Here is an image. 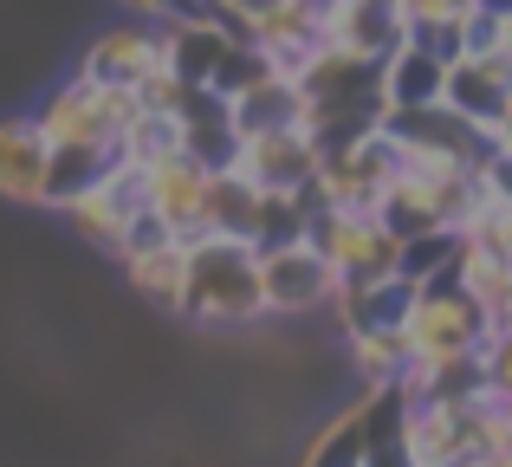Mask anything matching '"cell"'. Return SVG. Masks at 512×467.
Listing matches in <instances>:
<instances>
[{"label":"cell","instance_id":"1","mask_svg":"<svg viewBox=\"0 0 512 467\" xmlns=\"http://www.w3.org/2000/svg\"><path fill=\"white\" fill-rule=\"evenodd\" d=\"M175 312L195 318L208 331H234L266 318L260 305V266H253L247 240H188V279H182V299Z\"/></svg>","mask_w":512,"mask_h":467},{"label":"cell","instance_id":"2","mask_svg":"<svg viewBox=\"0 0 512 467\" xmlns=\"http://www.w3.org/2000/svg\"><path fill=\"white\" fill-rule=\"evenodd\" d=\"M487 312L448 279L415 286V305L402 318V344H409V370H448V364H474V351L487 344Z\"/></svg>","mask_w":512,"mask_h":467},{"label":"cell","instance_id":"3","mask_svg":"<svg viewBox=\"0 0 512 467\" xmlns=\"http://www.w3.org/2000/svg\"><path fill=\"white\" fill-rule=\"evenodd\" d=\"M130 117H137V98H130V91L91 85L85 72H72L65 85H52L46 98H39L33 124L46 130L52 150H104V156H117V137H124Z\"/></svg>","mask_w":512,"mask_h":467},{"label":"cell","instance_id":"4","mask_svg":"<svg viewBox=\"0 0 512 467\" xmlns=\"http://www.w3.org/2000/svg\"><path fill=\"white\" fill-rule=\"evenodd\" d=\"M305 240L325 253V266L338 273V286H370V279H389V273H396V253H402V240L389 234L376 215H338V208H312Z\"/></svg>","mask_w":512,"mask_h":467},{"label":"cell","instance_id":"5","mask_svg":"<svg viewBox=\"0 0 512 467\" xmlns=\"http://www.w3.org/2000/svg\"><path fill=\"white\" fill-rule=\"evenodd\" d=\"M253 266H260V305L266 318H299L331 305L338 292V273L325 266V253L312 240H279V247H253Z\"/></svg>","mask_w":512,"mask_h":467},{"label":"cell","instance_id":"6","mask_svg":"<svg viewBox=\"0 0 512 467\" xmlns=\"http://www.w3.org/2000/svg\"><path fill=\"white\" fill-rule=\"evenodd\" d=\"M143 208H150V182H143V169L124 163V156H111V169H104L85 195H72L59 215L72 221L78 240H91L98 253H117V247H124V228L143 215Z\"/></svg>","mask_w":512,"mask_h":467},{"label":"cell","instance_id":"7","mask_svg":"<svg viewBox=\"0 0 512 467\" xmlns=\"http://www.w3.org/2000/svg\"><path fill=\"white\" fill-rule=\"evenodd\" d=\"M234 176L253 182L260 195H305V189H312V176H318L312 130H260V137H240Z\"/></svg>","mask_w":512,"mask_h":467},{"label":"cell","instance_id":"8","mask_svg":"<svg viewBox=\"0 0 512 467\" xmlns=\"http://www.w3.org/2000/svg\"><path fill=\"white\" fill-rule=\"evenodd\" d=\"M78 72H85L91 85L137 91L143 78L169 72V65H163V26H150V20H130V26H111V33H98L85 52H78Z\"/></svg>","mask_w":512,"mask_h":467},{"label":"cell","instance_id":"9","mask_svg":"<svg viewBox=\"0 0 512 467\" xmlns=\"http://www.w3.org/2000/svg\"><path fill=\"white\" fill-rule=\"evenodd\" d=\"M441 104L493 137L500 117L512 111V59H506V52H487V59H454L448 78H441Z\"/></svg>","mask_w":512,"mask_h":467},{"label":"cell","instance_id":"10","mask_svg":"<svg viewBox=\"0 0 512 467\" xmlns=\"http://www.w3.org/2000/svg\"><path fill=\"white\" fill-rule=\"evenodd\" d=\"M325 46L344 59L383 65L396 46H409V20H402V0H338L325 26Z\"/></svg>","mask_w":512,"mask_h":467},{"label":"cell","instance_id":"11","mask_svg":"<svg viewBox=\"0 0 512 467\" xmlns=\"http://www.w3.org/2000/svg\"><path fill=\"white\" fill-rule=\"evenodd\" d=\"M52 182V143L33 117H0V202L46 208Z\"/></svg>","mask_w":512,"mask_h":467},{"label":"cell","instance_id":"12","mask_svg":"<svg viewBox=\"0 0 512 467\" xmlns=\"http://www.w3.org/2000/svg\"><path fill=\"white\" fill-rule=\"evenodd\" d=\"M143 182H150V215L163 221V228L182 240H201V195H208V169H195L188 156H169V163L143 169Z\"/></svg>","mask_w":512,"mask_h":467},{"label":"cell","instance_id":"13","mask_svg":"<svg viewBox=\"0 0 512 467\" xmlns=\"http://www.w3.org/2000/svg\"><path fill=\"white\" fill-rule=\"evenodd\" d=\"M441 78H448V65L409 39L376 65V98H383V111H422V104H441Z\"/></svg>","mask_w":512,"mask_h":467},{"label":"cell","instance_id":"14","mask_svg":"<svg viewBox=\"0 0 512 467\" xmlns=\"http://www.w3.org/2000/svg\"><path fill=\"white\" fill-rule=\"evenodd\" d=\"M312 117V98H305L292 78H260L240 98H227V124L234 137H260V130H305Z\"/></svg>","mask_w":512,"mask_h":467},{"label":"cell","instance_id":"15","mask_svg":"<svg viewBox=\"0 0 512 467\" xmlns=\"http://www.w3.org/2000/svg\"><path fill=\"white\" fill-rule=\"evenodd\" d=\"M227 26L214 20V13H188V20H163V65L182 85H208L214 65H221L227 52Z\"/></svg>","mask_w":512,"mask_h":467},{"label":"cell","instance_id":"16","mask_svg":"<svg viewBox=\"0 0 512 467\" xmlns=\"http://www.w3.org/2000/svg\"><path fill=\"white\" fill-rule=\"evenodd\" d=\"M253 228H260V189L240 182L234 169L208 176V195H201V240H247L253 247Z\"/></svg>","mask_w":512,"mask_h":467},{"label":"cell","instance_id":"17","mask_svg":"<svg viewBox=\"0 0 512 467\" xmlns=\"http://www.w3.org/2000/svg\"><path fill=\"white\" fill-rule=\"evenodd\" d=\"M350 338V370L363 377V390H396L402 377H409V344H402V331H344Z\"/></svg>","mask_w":512,"mask_h":467},{"label":"cell","instance_id":"18","mask_svg":"<svg viewBox=\"0 0 512 467\" xmlns=\"http://www.w3.org/2000/svg\"><path fill=\"white\" fill-rule=\"evenodd\" d=\"M124 273H130V286H137L143 299H156V305H169V312H175L182 279H188V247H182V240H163V247L124 253Z\"/></svg>","mask_w":512,"mask_h":467},{"label":"cell","instance_id":"19","mask_svg":"<svg viewBox=\"0 0 512 467\" xmlns=\"http://www.w3.org/2000/svg\"><path fill=\"white\" fill-rule=\"evenodd\" d=\"M117 156L137 169H156L169 156H182V111H137L117 137Z\"/></svg>","mask_w":512,"mask_h":467},{"label":"cell","instance_id":"20","mask_svg":"<svg viewBox=\"0 0 512 467\" xmlns=\"http://www.w3.org/2000/svg\"><path fill=\"white\" fill-rule=\"evenodd\" d=\"M370 442H376V429H370V396H363L357 409H344V416L305 448V467H363Z\"/></svg>","mask_w":512,"mask_h":467},{"label":"cell","instance_id":"21","mask_svg":"<svg viewBox=\"0 0 512 467\" xmlns=\"http://www.w3.org/2000/svg\"><path fill=\"white\" fill-rule=\"evenodd\" d=\"M454 260H461V234H454V228H428V234L402 240L396 273H402V279H415V286H428V279H448V273H454Z\"/></svg>","mask_w":512,"mask_h":467},{"label":"cell","instance_id":"22","mask_svg":"<svg viewBox=\"0 0 512 467\" xmlns=\"http://www.w3.org/2000/svg\"><path fill=\"white\" fill-rule=\"evenodd\" d=\"M474 370H480V390L512 403V331H487V344L474 351Z\"/></svg>","mask_w":512,"mask_h":467},{"label":"cell","instance_id":"23","mask_svg":"<svg viewBox=\"0 0 512 467\" xmlns=\"http://www.w3.org/2000/svg\"><path fill=\"white\" fill-rule=\"evenodd\" d=\"M201 7H208L214 20H221L227 33H234V39H247L253 26H266L279 7H286V0H201Z\"/></svg>","mask_w":512,"mask_h":467},{"label":"cell","instance_id":"24","mask_svg":"<svg viewBox=\"0 0 512 467\" xmlns=\"http://www.w3.org/2000/svg\"><path fill=\"white\" fill-rule=\"evenodd\" d=\"M117 7H130L137 20H150V26H163V20H188V13H208L201 0H117Z\"/></svg>","mask_w":512,"mask_h":467},{"label":"cell","instance_id":"25","mask_svg":"<svg viewBox=\"0 0 512 467\" xmlns=\"http://www.w3.org/2000/svg\"><path fill=\"white\" fill-rule=\"evenodd\" d=\"M163 240H175V234H169L163 221L150 215V208H143V215H137V221L124 228V247H117V260H124V253H143V247H163Z\"/></svg>","mask_w":512,"mask_h":467},{"label":"cell","instance_id":"26","mask_svg":"<svg viewBox=\"0 0 512 467\" xmlns=\"http://www.w3.org/2000/svg\"><path fill=\"white\" fill-rule=\"evenodd\" d=\"M292 7H299L305 20L318 26V33H325V26H331V13H338V0H292Z\"/></svg>","mask_w":512,"mask_h":467},{"label":"cell","instance_id":"27","mask_svg":"<svg viewBox=\"0 0 512 467\" xmlns=\"http://www.w3.org/2000/svg\"><path fill=\"white\" fill-rule=\"evenodd\" d=\"M493 331H512V292H506V305L493 312Z\"/></svg>","mask_w":512,"mask_h":467},{"label":"cell","instance_id":"28","mask_svg":"<svg viewBox=\"0 0 512 467\" xmlns=\"http://www.w3.org/2000/svg\"><path fill=\"white\" fill-rule=\"evenodd\" d=\"M480 7H487V13H500V20H506V13H512V0H480Z\"/></svg>","mask_w":512,"mask_h":467}]
</instances>
